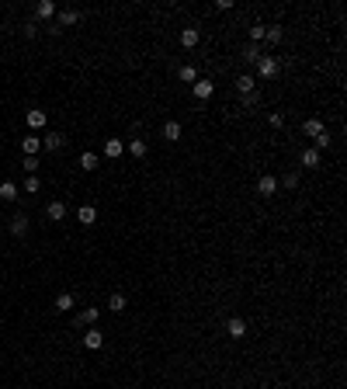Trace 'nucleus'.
<instances>
[{"label":"nucleus","instance_id":"1","mask_svg":"<svg viewBox=\"0 0 347 389\" xmlns=\"http://www.w3.org/2000/svg\"><path fill=\"white\" fill-rule=\"evenodd\" d=\"M278 70H281V63H278L274 56H261L257 59V73H261V80H274Z\"/></svg>","mask_w":347,"mask_h":389},{"label":"nucleus","instance_id":"2","mask_svg":"<svg viewBox=\"0 0 347 389\" xmlns=\"http://www.w3.org/2000/svg\"><path fill=\"white\" fill-rule=\"evenodd\" d=\"M226 334H229L233 341H243V337H247V320H243V316H233L229 323H226Z\"/></svg>","mask_w":347,"mask_h":389},{"label":"nucleus","instance_id":"3","mask_svg":"<svg viewBox=\"0 0 347 389\" xmlns=\"http://www.w3.org/2000/svg\"><path fill=\"white\" fill-rule=\"evenodd\" d=\"M24 122H28V129H45L49 115H45V112H39V108H32V112L24 115Z\"/></svg>","mask_w":347,"mask_h":389},{"label":"nucleus","instance_id":"4","mask_svg":"<svg viewBox=\"0 0 347 389\" xmlns=\"http://www.w3.org/2000/svg\"><path fill=\"white\" fill-rule=\"evenodd\" d=\"M184 136V125H181V122H167V125H163V139H167V143H177V139Z\"/></svg>","mask_w":347,"mask_h":389},{"label":"nucleus","instance_id":"5","mask_svg":"<svg viewBox=\"0 0 347 389\" xmlns=\"http://www.w3.org/2000/svg\"><path fill=\"white\" fill-rule=\"evenodd\" d=\"M212 91H215L212 80H194V97H198V101H209V97H212Z\"/></svg>","mask_w":347,"mask_h":389},{"label":"nucleus","instance_id":"6","mask_svg":"<svg viewBox=\"0 0 347 389\" xmlns=\"http://www.w3.org/2000/svg\"><path fill=\"white\" fill-rule=\"evenodd\" d=\"M122 153H125V143H122V139H108V143H104V156H108V160H118Z\"/></svg>","mask_w":347,"mask_h":389},{"label":"nucleus","instance_id":"7","mask_svg":"<svg viewBox=\"0 0 347 389\" xmlns=\"http://www.w3.org/2000/svg\"><path fill=\"white\" fill-rule=\"evenodd\" d=\"M257 191L264 194V198H271V194L278 191V181H274V177H271V174H264V177H261V181H257Z\"/></svg>","mask_w":347,"mask_h":389},{"label":"nucleus","instance_id":"8","mask_svg":"<svg viewBox=\"0 0 347 389\" xmlns=\"http://www.w3.org/2000/svg\"><path fill=\"white\" fill-rule=\"evenodd\" d=\"M83 344H87L91 351H101V348H104V334H101V330H87V334H83Z\"/></svg>","mask_w":347,"mask_h":389},{"label":"nucleus","instance_id":"9","mask_svg":"<svg viewBox=\"0 0 347 389\" xmlns=\"http://www.w3.org/2000/svg\"><path fill=\"white\" fill-rule=\"evenodd\" d=\"M21 150H24V156H35L42 150V139L39 136H24L21 139Z\"/></svg>","mask_w":347,"mask_h":389},{"label":"nucleus","instance_id":"10","mask_svg":"<svg viewBox=\"0 0 347 389\" xmlns=\"http://www.w3.org/2000/svg\"><path fill=\"white\" fill-rule=\"evenodd\" d=\"M63 143H66V136H59V132H49V136L42 139V146H45L49 153H56V150H63Z\"/></svg>","mask_w":347,"mask_h":389},{"label":"nucleus","instance_id":"11","mask_svg":"<svg viewBox=\"0 0 347 389\" xmlns=\"http://www.w3.org/2000/svg\"><path fill=\"white\" fill-rule=\"evenodd\" d=\"M11 233H14V236H24V233H28V215H24V212H18L14 219H11Z\"/></svg>","mask_w":347,"mask_h":389},{"label":"nucleus","instance_id":"12","mask_svg":"<svg viewBox=\"0 0 347 389\" xmlns=\"http://www.w3.org/2000/svg\"><path fill=\"white\" fill-rule=\"evenodd\" d=\"M35 14H39L42 21H52L56 18V4H52V0H42L39 7H35Z\"/></svg>","mask_w":347,"mask_h":389},{"label":"nucleus","instance_id":"13","mask_svg":"<svg viewBox=\"0 0 347 389\" xmlns=\"http://www.w3.org/2000/svg\"><path fill=\"white\" fill-rule=\"evenodd\" d=\"M73 306H77V299H73V292H63V295L56 299V313H70Z\"/></svg>","mask_w":347,"mask_h":389},{"label":"nucleus","instance_id":"14","mask_svg":"<svg viewBox=\"0 0 347 389\" xmlns=\"http://www.w3.org/2000/svg\"><path fill=\"white\" fill-rule=\"evenodd\" d=\"M129 153H132L135 160H142V156L150 153V146H146V139H129Z\"/></svg>","mask_w":347,"mask_h":389},{"label":"nucleus","instance_id":"15","mask_svg":"<svg viewBox=\"0 0 347 389\" xmlns=\"http://www.w3.org/2000/svg\"><path fill=\"white\" fill-rule=\"evenodd\" d=\"M198 39H201V35H198V28H184V32H181V45H184V49H194V45H198Z\"/></svg>","mask_w":347,"mask_h":389},{"label":"nucleus","instance_id":"16","mask_svg":"<svg viewBox=\"0 0 347 389\" xmlns=\"http://www.w3.org/2000/svg\"><path fill=\"white\" fill-rule=\"evenodd\" d=\"M45 215H49L52 223H59V219H66V205H63V202H49V209H45Z\"/></svg>","mask_w":347,"mask_h":389},{"label":"nucleus","instance_id":"17","mask_svg":"<svg viewBox=\"0 0 347 389\" xmlns=\"http://www.w3.org/2000/svg\"><path fill=\"white\" fill-rule=\"evenodd\" d=\"M253 87H257V80H253V77H247V73H243V77H236V91H240V97L250 94Z\"/></svg>","mask_w":347,"mask_h":389},{"label":"nucleus","instance_id":"18","mask_svg":"<svg viewBox=\"0 0 347 389\" xmlns=\"http://www.w3.org/2000/svg\"><path fill=\"white\" fill-rule=\"evenodd\" d=\"M77 219L83 223V226H91V223L97 219V209L94 205H83V209H77Z\"/></svg>","mask_w":347,"mask_h":389},{"label":"nucleus","instance_id":"19","mask_svg":"<svg viewBox=\"0 0 347 389\" xmlns=\"http://www.w3.org/2000/svg\"><path fill=\"white\" fill-rule=\"evenodd\" d=\"M0 198H4V202H14V198H18V184H14V181H4V184H0Z\"/></svg>","mask_w":347,"mask_h":389},{"label":"nucleus","instance_id":"20","mask_svg":"<svg viewBox=\"0 0 347 389\" xmlns=\"http://www.w3.org/2000/svg\"><path fill=\"white\" fill-rule=\"evenodd\" d=\"M125 306H129V299H125L122 292H115V295L108 299V310H111V313H122V310H125Z\"/></svg>","mask_w":347,"mask_h":389},{"label":"nucleus","instance_id":"21","mask_svg":"<svg viewBox=\"0 0 347 389\" xmlns=\"http://www.w3.org/2000/svg\"><path fill=\"white\" fill-rule=\"evenodd\" d=\"M281 35H285V32H281L278 24H268V32H264V42H268V45H278V42H281Z\"/></svg>","mask_w":347,"mask_h":389},{"label":"nucleus","instance_id":"22","mask_svg":"<svg viewBox=\"0 0 347 389\" xmlns=\"http://www.w3.org/2000/svg\"><path fill=\"white\" fill-rule=\"evenodd\" d=\"M302 132H306V136H312V139H316V136H320V132H323V122H320V118H309L306 125H302Z\"/></svg>","mask_w":347,"mask_h":389},{"label":"nucleus","instance_id":"23","mask_svg":"<svg viewBox=\"0 0 347 389\" xmlns=\"http://www.w3.org/2000/svg\"><path fill=\"white\" fill-rule=\"evenodd\" d=\"M97 163H101V156H97V153H83V156H80V167H83V171H97Z\"/></svg>","mask_w":347,"mask_h":389},{"label":"nucleus","instance_id":"24","mask_svg":"<svg viewBox=\"0 0 347 389\" xmlns=\"http://www.w3.org/2000/svg\"><path fill=\"white\" fill-rule=\"evenodd\" d=\"M177 77L184 80V84H194V80H198V70H194L191 63H188V66H181V70H177Z\"/></svg>","mask_w":347,"mask_h":389},{"label":"nucleus","instance_id":"25","mask_svg":"<svg viewBox=\"0 0 347 389\" xmlns=\"http://www.w3.org/2000/svg\"><path fill=\"white\" fill-rule=\"evenodd\" d=\"M264 32H268V24H253V28H250V42H253V45L264 42Z\"/></svg>","mask_w":347,"mask_h":389},{"label":"nucleus","instance_id":"26","mask_svg":"<svg viewBox=\"0 0 347 389\" xmlns=\"http://www.w3.org/2000/svg\"><path fill=\"white\" fill-rule=\"evenodd\" d=\"M80 11H59V24H77Z\"/></svg>","mask_w":347,"mask_h":389},{"label":"nucleus","instance_id":"27","mask_svg":"<svg viewBox=\"0 0 347 389\" xmlns=\"http://www.w3.org/2000/svg\"><path fill=\"white\" fill-rule=\"evenodd\" d=\"M330 143H333V139H330V132L323 129V132L316 136V146H312V150H320V153H323V150H330Z\"/></svg>","mask_w":347,"mask_h":389},{"label":"nucleus","instance_id":"28","mask_svg":"<svg viewBox=\"0 0 347 389\" xmlns=\"http://www.w3.org/2000/svg\"><path fill=\"white\" fill-rule=\"evenodd\" d=\"M302 163H306V167H320V150H306V153H302Z\"/></svg>","mask_w":347,"mask_h":389},{"label":"nucleus","instance_id":"29","mask_svg":"<svg viewBox=\"0 0 347 389\" xmlns=\"http://www.w3.org/2000/svg\"><path fill=\"white\" fill-rule=\"evenodd\" d=\"M97 313H101L97 306H91V310H83V313L77 316V323H94V320H97Z\"/></svg>","mask_w":347,"mask_h":389},{"label":"nucleus","instance_id":"30","mask_svg":"<svg viewBox=\"0 0 347 389\" xmlns=\"http://www.w3.org/2000/svg\"><path fill=\"white\" fill-rule=\"evenodd\" d=\"M21 167H24L28 174H35V171H39V156H24V163H21Z\"/></svg>","mask_w":347,"mask_h":389},{"label":"nucleus","instance_id":"31","mask_svg":"<svg viewBox=\"0 0 347 389\" xmlns=\"http://www.w3.org/2000/svg\"><path fill=\"white\" fill-rule=\"evenodd\" d=\"M39 188H42V184H39V177H35V174H32L28 181H24V191H28V194H35Z\"/></svg>","mask_w":347,"mask_h":389},{"label":"nucleus","instance_id":"32","mask_svg":"<svg viewBox=\"0 0 347 389\" xmlns=\"http://www.w3.org/2000/svg\"><path fill=\"white\" fill-rule=\"evenodd\" d=\"M243 56H247V59H253V63H257V59H261V49H257V45H253V42H250V45H247V52H243Z\"/></svg>","mask_w":347,"mask_h":389},{"label":"nucleus","instance_id":"33","mask_svg":"<svg viewBox=\"0 0 347 389\" xmlns=\"http://www.w3.org/2000/svg\"><path fill=\"white\" fill-rule=\"evenodd\" d=\"M285 188H299V174H285Z\"/></svg>","mask_w":347,"mask_h":389},{"label":"nucleus","instance_id":"34","mask_svg":"<svg viewBox=\"0 0 347 389\" xmlns=\"http://www.w3.org/2000/svg\"><path fill=\"white\" fill-rule=\"evenodd\" d=\"M243 104H247V108H253V104H257V91H250V94H243Z\"/></svg>","mask_w":347,"mask_h":389}]
</instances>
